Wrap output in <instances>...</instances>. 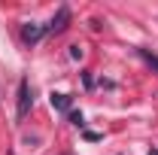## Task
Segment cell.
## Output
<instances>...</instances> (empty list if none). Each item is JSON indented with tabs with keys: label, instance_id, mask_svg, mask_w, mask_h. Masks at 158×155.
Instances as JSON below:
<instances>
[{
	"label": "cell",
	"instance_id": "2",
	"mask_svg": "<svg viewBox=\"0 0 158 155\" xmlns=\"http://www.w3.org/2000/svg\"><path fill=\"white\" fill-rule=\"evenodd\" d=\"M67 21H70V9H67V6H61L58 12H55V19L46 24V34H61V31L67 27Z\"/></svg>",
	"mask_w": 158,
	"mask_h": 155
},
{
	"label": "cell",
	"instance_id": "3",
	"mask_svg": "<svg viewBox=\"0 0 158 155\" xmlns=\"http://www.w3.org/2000/svg\"><path fill=\"white\" fill-rule=\"evenodd\" d=\"M46 34V27H40V24H34V21H27L24 27H21V40H24V46H34V43H40V37Z\"/></svg>",
	"mask_w": 158,
	"mask_h": 155
},
{
	"label": "cell",
	"instance_id": "6",
	"mask_svg": "<svg viewBox=\"0 0 158 155\" xmlns=\"http://www.w3.org/2000/svg\"><path fill=\"white\" fill-rule=\"evenodd\" d=\"M70 122H73L76 128H82V125H85V119H82V113H70Z\"/></svg>",
	"mask_w": 158,
	"mask_h": 155
},
{
	"label": "cell",
	"instance_id": "9",
	"mask_svg": "<svg viewBox=\"0 0 158 155\" xmlns=\"http://www.w3.org/2000/svg\"><path fill=\"white\" fill-rule=\"evenodd\" d=\"M9 155H12V152H9Z\"/></svg>",
	"mask_w": 158,
	"mask_h": 155
},
{
	"label": "cell",
	"instance_id": "1",
	"mask_svg": "<svg viewBox=\"0 0 158 155\" xmlns=\"http://www.w3.org/2000/svg\"><path fill=\"white\" fill-rule=\"evenodd\" d=\"M31 107H34V91H31V79H21L19 82V110H15V119H27L31 113Z\"/></svg>",
	"mask_w": 158,
	"mask_h": 155
},
{
	"label": "cell",
	"instance_id": "7",
	"mask_svg": "<svg viewBox=\"0 0 158 155\" xmlns=\"http://www.w3.org/2000/svg\"><path fill=\"white\" fill-rule=\"evenodd\" d=\"M70 58H73V61L82 58V49H79V46H70Z\"/></svg>",
	"mask_w": 158,
	"mask_h": 155
},
{
	"label": "cell",
	"instance_id": "4",
	"mask_svg": "<svg viewBox=\"0 0 158 155\" xmlns=\"http://www.w3.org/2000/svg\"><path fill=\"white\" fill-rule=\"evenodd\" d=\"M52 107H55V110H70V94L52 91Z\"/></svg>",
	"mask_w": 158,
	"mask_h": 155
},
{
	"label": "cell",
	"instance_id": "8",
	"mask_svg": "<svg viewBox=\"0 0 158 155\" xmlns=\"http://www.w3.org/2000/svg\"><path fill=\"white\" fill-rule=\"evenodd\" d=\"M85 140H91V143H94V140H100V134H98V131H85Z\"/></svg>",
	"mask_w": 158,
	"mask_h": 155
},
{
	"label": "cell",
	"instance_id": "5",
	"mask_svg": "<svg viewBox=\"0 0 158 155\" xmlns=\"http://www.w3.org/2000/svg\"><path fill=\"white\" fill-rule=\"evenodd\" d=\"M137 55H140V58H143V61H146V64H149L152 70H158V55H152L149 49H137Z\"/></svg>",
	"mask_w": 158,
	"mask_h": 155
}]
</instances>
